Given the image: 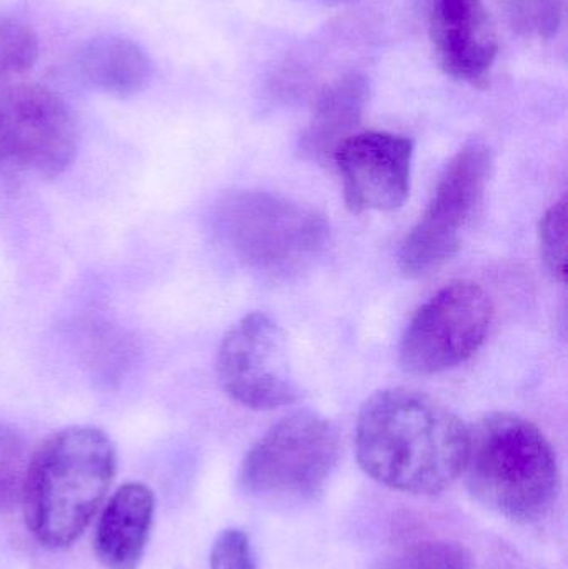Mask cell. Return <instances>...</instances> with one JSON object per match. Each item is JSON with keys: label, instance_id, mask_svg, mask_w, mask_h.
<instances>
[{"label": "cell", "instance_id": "obj_1", "mask_svg": "<svg viewBox=\"0 0 568 569\" xmlns=\"http://www.w3.org/2000/svg\"><path fill=\"white\" fill-rule=\"evenodd\" d=\"M357 458L373 480L412 495H439L462 475L467 427L440 401L390 388L363 403Z\"/></svg>", "mask_w": 568, "mask_h": 569}, {"label": "cell", "instance_id": "obj_2", "mask_svg": "<svg viewBox=\"0 0 568 569\" xmlns=\"http://www.w3.org/2000/svg\"><path fill=\"white\" fill-rule=\"evenodd\" d=\"M117 451L106 431L69 427L32 455L23 485L26 523L37 543L63 550L79 540L116 478Z\"/></svg>", "mask_w": 568, "mask_h": 569}, {"label": "cell", "instance_id": "obj_3", "mask_svg": "<svg viewBox=\"0 0 568 569\" xmlns=\"http://www.w3.org/2000/svg\"><path fill=\"white\" fill-rule=\"evenodd\" d=\"M462 473L477 501L517 523L546 517L559 497L552 445L532 421L512 413H492L467 428Z\"/></svg>", "mask_w": 568, "mask_h": 569}, {"label": "cell", "instance_id": "obj_4", "mask_svg": "<svg viewBox=\"0 0 568 569\" xmlns=\"http://www.w3.org/2000/svg\"><path fill=\"white\" fill-rule=\"evenodd\" d=\"M217 232L230 252L267 276L306 269L326 249L329 223L316 210L270 192L233 193L220 203Z\"/></svg>", "mask_w": 568, "mask_h": 569}, {"label": "cell", "instance_id": "obj_5", "mask_svg": "<svg viewBox=\"0 0 568 569\" xmlns=\"http://www.w3.org/2000/svg\"><path fill=\"white\" fill-rule=\"evenodd\" d=\"M339 458L336 427L316 411H296L250 448L240 467V487L259 500H312L322 493Z\"/></svg>", "mask_w": 568, "mask_h": 569}, {"label": "cell", "instance_id": "obj_6", "mask_svg": "<svg viewBox=\"0 0 568 569\" xmlns=\"http://www.w3.org/2000/svg\"><path fill=\"white\" fill-rule=\"evenodd\" d=\"M79 126L62 97L36 83H0V180L56 179L79 152Z\"/></svg>", "mask_w": 568, "mask_h": 569}, {"label": "cell", "instance_id": "obj_7", "mask_svg": "<svg viewBox=\"0 0 568 569\" xmlns=\"http://www.w3.org/2000/svg\"><path fill=\"white\" fill-rule=\"evenodd\" d=\"M490 170L492 157L484 143H467L450 160L426 213L400 249V269L407 277L427 276L456 256L486 192Z\"/></svg>", "mask_w": 568, "mask_h": 569}, {"label": "cell", "instance_id": "obj_8", "mask_svg": "<svg viewBox=\"0 0 568 569\" xmlns=\"http://www.w3.org/2000/svg\"><path fill=\"white\" fill-rule=\"evenodd\" d=\"M494 305L472 282H454L434 295L410 321L400 343L407 373L436 375L459 367L482 347Z\"/></svg>", "mask_w": 568, "mask_h": 569}, {"label": "cell", "instance_id": "obj_9", "mask_svg": "<svg viewBox=\"0 0 568 569\" xmlns=\"http://www.w3.org/2000/svg\"><path fill=\"white\" fill-rule=\"evenodd\" d=\"M217 377L233 401L252 410H276L299 398L286 335L260 311L246 315L222 338Z\"/></svg>", "mask_w": 568, "mask_h": 569}, {"label": "cell", "instance_id": "obj_10", "mask_svg": "<svg viewBox=\"0 0 568 569\" xmlns=\"http://www.w3.org/2000/svg\"><path fill=\"white\" fill-rule=\"evenodd\" d=\"M353 213L393 212L410 193L413 142L389 132L347 137L332 156Z\"/></svg>", "mask_w": 568, "mask_h": 569}, {"label": "cell", "instance_id": "obj_11", "mask_svg": "<svg viewBox=\"0 0 568 569\" xmlns=\"http://www.w3.org/2000/svg\"><path fill=\"white\" fill-rule=\"evenodd\" d=\"M430 40L447 76L474 87L487 86L499 40L482 0H432Z\"/></svg>", "mask_w": 568, "mask_h": 569}, {"label": "cell", "instance_id": "obj_12", "mask_svg": "<svg viewBox=\"0 0 568 569\" xmlns=\"http://www.w3.org/2000/svg\"><path fill=\"white\" fill-rule=\"evenodd\" d=\"M152 490L127 483L110 497L96 531V555L107 569H137L146 553L152 528Z\"/></svg>", "mask_w": 568, "mask_h": 569}, {"label": "cell", "instance_id": "obj_13", "mask_svg": "<svg viewBox=\"0 0 568 569\" xmlns=\"http://www.w3.org/2000/svg\"><path fill=\"white\" fill-rule=\"evenodd\" d=\"M80 76L107 96H137L149 87L153 66L142 47L123 37H99L80 50Z\"/></svg>", "mask_w": 568, "mask_h": 569}, {"label": "cell", "instance_id": "obj_14", "mask_svg": "<svg viewBox=\"0 0 568 569\" xmlns=\"http://www.w3.org/2000/svg\"><path fill=\"white\" fill-rule=\"evenodd\" d=\"M367 100V86L360 77H349L327 90L316 116L302 137L303 152L312 157L333 156L337 147L352 136Z\"/></svg>", "mask_w": 568, "mask_h": 569}, {"label": "cell", "instance_id": "obj_15", "mask_svg": "<svg viewBox=\"0 0 568 569\" xmlns=\"http://www.w3.org/2000/svg\"><path fill=\"white\" fill-rule=\"evenodd\" d=\"M514 32L529 39H552L564 22L566 0H500Z\"/></svg>", "mask_w": 568, "mask_h": 569}, {"label": "cell", "instance_id": "obj_16", "mask_svg": "<svg viewBox=\"0 0 568 569\" xmlns=\"http://www.w3.org/2000/svg\"><path fill=\"white\" fill-rule=\"evenodd\" d=\"M39 52V37L32 27L10 17H0V82L10 83L30 72Z\"/></svg>", "mask_w": 568, "mask_h": 569}, {"label": "cell", "instance_id": "obj_17", "mask_svg": "<svg viewBox=\"0 0 568 569\" xmlns=\"http://www.w3.org/2000/svg\"><path fill=\"white\" fill-rule=\"evenodd\" d=\"M29 445L16 428L0 423V513L22 501L29 467Z\"/></svg>", "mask_w": 568, "mask_h": 569}, {"label": "cell", "instance_id": "obj_18", "mask_svg": "<svg viewBox=\"0 0 568 569\" xmlns=\"http://www.w3.org/2000/svg\"><path fill=\"white\" fill-rule=\"evenodd\" d=\"M540 246L544 262L554 277L566 282L567 277V199L554 203L540 223Z\"/></svg>", "mask_w": 568, "mask_h": 569}, {"label": "cell", "instance_id": "obj_19", "mask_svg": "<svg viewBox=\"0 0 568 569\" xmlns=\"http://www.w3.org/2000/svg\"><path fill=\"white\" fill-rule=\"evenodd\" d=\"M406 569H474V558L456 541H426L410 551Z\"/></svg>", "mask_w": 568, "mask_h": 569}, {"label": "cell", "instance_id": "obj_20", "mask_svg": "<svg viewBox=\"0 0 568 569\" xmlns=\"http://www.w3.org/2000/svg\"><path fill=\"white\" fill-rule=\"evenodd\" d=\"M210 569H257L249 537L237 528L222 531L210 551Z\"/></svg>", "mask_w": 568, "mask_h": 569}]
</instances>
